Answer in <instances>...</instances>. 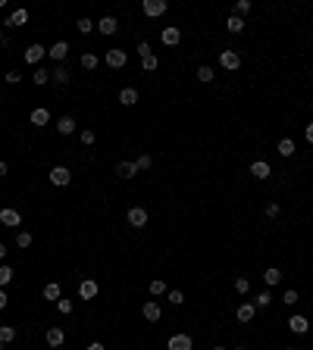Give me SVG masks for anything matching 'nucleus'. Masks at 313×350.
<instances>
[{
    "label": "nucleus",
    "instance_id": "47",
    "mask_svg": "<svg viewBox=\"0 0 313 350\" xmlns=\"http://www.w3.org/2000/svg\"><path fill=\"white\" fill-rule=\"evenodd\" d=\"M266 216H269V219L279 216V203H269V207H266Z\"/></svg>",
    "mask_w": 313,
    "mask_h": 350
},
{
    "label": "nucleus",
    "instance_id": "1",
    "mask_svg": "<svg viewBox=\"0 0 313 350\" xmlns=\"http://www.w3.org/2000/svg\"><path fill=\"white\" fill-rule=\"evenodd\" d=\"M50 185H57V188H63V185H69L72 182V172H69V169H66V166H54V169H50Z\"/></svg>",
    "mask_w": 313,
    "mask_h": 350
},
{
    "label": "nucleus",
    "instance_id": "9",
    "mask_svg": "<svg viewBox=\"0 0 313 350\" xmlns=\"http://www.w3.org/2000/svg\"><path fill=\"white\" fill-rule=\"evenodd\" d=\"M160 38H163L166 47H175L182 41V28H179V25H169V28H163V35H160Z\"/></svg>",
    "mask_w": 313,
    "mask_h": 350
},
{
    "label": "nucleus",
    "instance_id": "42",
    "mask_svg": "<svg viewBox=\"0 0 313 350\" xmlns=\"http://www.w3.org/2000/svg\"><path fill=\"white\" fill-rule=\"evenodd\" d=\"M169 303L182 306V303H185V294H182V291H169Z\"/></svg>",
    "mask_w": 313,
    "mask_h": 350
},
{
    "label": "nucleus",
    "instance_id": "50",
    "mask_svg": "<svg viewBox=\"0 0 313 350\" xmlns=\"http://www.w3.org/2000/svg\"><path fill=\"white\" fill-rule=\"evenodd\" d=\"M88 350H107V347L100 344V341H91V344H88Z\"/></svg>",
    "mask_w": 313,
    "mask_h": 350
},
{
    "label": "nucleus",
    "instance_id": "36",
    "mask_svg": "<svg viewBox=\"0 0 313 350\" xmlns=\"http://www.w3.org/2000/svg\"><path fill=\"white\" fill-rule=\"evenodd\" d=\"M235 291H238V294H248V291H251V281L244 278V275H241V278H235Z\"/></svg>",
    "mask_w": 313,
    "mask_h": 350
},
{
    "label": "nucleus",
    "instance_id": "5",
    "mask_svg": "<svg viewBox=\"0 0 313 350\" xmlns=\"http://www.w3.org/2000/svg\"><path fill=\"white\" fill-rule=\"evenodd\" d=\"M44 54H47V47H41V44H28V47H25V54H22V59H25L28 66H35V63H41V56H44Z\"/></svg>",
    "mask_w": 313,
    "mask_h": 350
},
{
    "label": "nucleus",
    "instance_id": "48",
    "mask_svg": "<svg viewBox=\"0 0 313 350\" xmlns=\"http://www.w3.org/2000/svg\"><path fill=\"white\" fill-rule=\"evenodd\" d=\"M304 138H307V144H313V122L307 125V129H304Z\"/></svg>",
    "mask_w": 313,
    "mask_h": 350
},
{
    "label": "nucleus",
    "instance_id": "13",
    "mask_svg": "<svg viewBox=\"0 0 313 350\" xmlns=\"http://www.w3.org/2000/svg\"><path fill=\"white\" fill-rule=\"evenodd\" d=\"M288 328L294 331V335H307V328H310L307 316H291V319H288Z\"/></svg>",
    "mask_w": 313,
    "mask_h": 350
},
{
    "label": "nucleus",
    "instance_id": "56",
    "mask_svg": "<svg viewBox=\"0 0 313 350\" xmlns=\"http://www.w3.org/2000/svg\"><path fill=\"white\" fill-rule=\"evenodd\" d=\"M213 350H226V347H213Z\"/></svg>",
    "mask_w": 313,
    "mask_h": 350
},
{
    "label": "nucleus",
    "instance_id": "19",
    "mask_svg": "<svg viewBox=\"0 0 313 350\" xmlns=\"http://www.w3.org/2000/svg\"><path fill=\"white\" fill-rule=\"evenodd\" d=\"M60 297H63V288L60 285H57V281H50V285H44V300H60Z\"/></svg>",
    "mask_w": 313,
    "mask_h": 350
},
{
    "label": "nucleus",
    "instance_id": "2",
    "mask_svg": "<svg viewBox=\"0 0 313 350\" xmlns=\"http://www.w3.org/2000/svg\"><path fill=\"white\" fill-rule=\"evenodd\" d=\"M125 219H129L132 228H144L147 225V210L144 207H132L129 213H125Z\"/></svg>",
    "mask_w": 313,
    "mask_h": 350
},
{
    "label": "nucleus",
    "instance_id": "6",
    "mask_svg": "<svg viewBox=\"0 0 313 350\" xmlns=\"http://www.w3.org/2000/svg\"><path fill=\"white\" fill-rule=\"evenodd\" d=\"M219 63H223V69H229V72H235L241 66V56L235 54V50H223V54H219Z\"/></svg>",
    "mask_w": 313,
    "mask_h": 350
},
{
    "label": "nucleus",
    "instance_id": "17",
    "mask_svg": "<svg viewBox=\"0 0 313 350\" xmlns=\"http://www.w3.org/2000/svg\"><path fill=\"white\" fill-rule=\"evenodd\" d=\"M269 172H273V169H269L266 160H257V163H251V175H257V178H269Z\"/></svg>",
    "mask_w": 313,
    "mask_h": 350
},
{
    "label": "nucleus",
    "instance_id": "55",
    "mask_svg": "<svg viewBox=\"0 0 313 350\" xmlns=\"http://www.w3.org/2000/svg\"><path fill=\"white\" fill-rule=\"evenodd\" d=\"M235 350H248V347H235Z\"/></svg>",
    "mask_w": 313,
    "mask_h": 350
},
{
    "label": "nucleus",
    "instance_id": "57",
    "mask_svg": "<svg viewBox=\"0 0 313 350\" xmlns=\"http://www.w3.org/2000/svg\"><path fill=\"white\" fill-rule=\"evenodd\" d=\"M0 100H3V97H0Z\"/></svg>",
    "mask_w": 313,
    "mask_h": 350
},
{
    "label": "nucleus",
    "instance_id": "31",
    "mask_svg": "<svg viewBox=\"0 0 313 350\" xmlns=\"http://www.w3.org/2000/svg\"><path fill=\"white\" fill-rule=\"evenodd\" d=\"M198 81H204V84L213 81V66H200V69H198Z\"/></svg>",
    "mask_w": 313,
    "mask_h": 350
},
{
    "label": "nucleus",
    "instance_id": "54",
    "mask_svg": "<svg viewBox=\"0 0 313 350\" xmlns=\"http://www.w3.org/2000/svg\"><path fill=\"white\" fill-rule=\"evenodd\" d=\"M0 350H6V344H0Z\"/></svg>",
    "mask_w": 313,
    "mask_h": 350
},
{
    "label": "nucleus",
    "instance_id": "34",
    "mask_svg": "<svg viewBox=\"0 0 313 350\" xmlns=\"http://www.w3.org/2000/svg\"><path fill=\"white\" fill-rule=\"evenodd\" d=\"M16 247H22V250L31 247V232H19V235H16Z\"/></svg>",
    "mask_w": 313,
    "mask_h": 350
},
{
    "label": "nucleus",
    "instance_id": "28",
    "mask_svg": "<svg viewBox=\"0 0 313 350\" xmlns=\"http://www.w3.org/2000/svg\"><path fill=\"white\" fill-rule=\"evenodd\" d=\"M97 63H100V59H97V54H82V69H97Z\"/></svg>",
    "mask_w": 313,
    "mask_h": 350
},
{
    "label": "nucleus",
    "instance_id": "22",
    "mask_svg": "<svg viewBox=\"0 0 313 350\" xmlns=\"http://www.w3.org/2000/svg\"><path fill=\"white\" fill-rule=\"evenodd\" d=\"M50 122V113L44 107H38V109H31V125H47Z\"/></svg>",
    "mask_w": 313,
    "mask_h": 350
},
{
    "label": "nucleus",
    "instance_id": "23",
    "mask_svg": "<svg viewBox=\"0 0 313 350\" xmlns=\"http://www.w3.org/2000/svg\"><path fill=\"white\" fill-rule=\"evenodd\" d=\"M57 132H60V135H72L75 132V119L72 116H63L60 122H57Z\"/></svg>",
    "mask_w": 313,
    "mask_h": 350
},
{
    "label": "nucleus",
    "instance_id": "3",
    "mask_svg": "<svg viewBox=\"0 0 313 350\" xmlns=\"http://www.w3.org/2000/svg\"><path fill=\"white\" fill-rule=\"evenodd\" d=\"M94 28L100 31V35H116V31H119V19H116V16H104V19L100 22H94Z\"/></svg>",
    "mask_w": 313,
    "mask_h": 350
},
{
    "label": "nucleus",
    "instance_id": "52",
    "mask_svg": "<svg viewBox=\"0 0 313 350\" xmlns=\"http://www.w3.org/2000/svg\"><path fill=\"white\" fill-rule=\"evenodd\" d=\"M6 175V163H0V178H3Z\"/></svg>",
    "mask_w": 313,
    "mask_h": 350
},
{
    "label": "nucleus",
    "instance_id": "49",
    "mask_svg": "<svg viewBox=\"0 0 313 350\" xmlns=\"http://www.w3.org/2000/svg\"><path fill=\"white\" fill-rule=\"evenodd\" d=\"M0 310H6V288H0Z\"/></svg>",
    "mask_w": 313,
    "mask_h": 350
},
{
    "label": "nucleus",
    "instance_id": "14",
    "mask_svg": "<svg viewBox=\"0 0 313 350\" xmlns=\"http://www.w3.org/2000/svg\"><path fill=\"white\" fill-rule=\"evenodd\" d=\"M166 347L169 350H191V335H172Z\"/></svg>",
    "mask_w": 313,
    "mask_h": 350
},
{
    "label": "nucleus",
    "instance_id": "41",
    "mask_svg": "<svg viewBox=\"0 0 313 350\" xmlns=\"http://www.w3.org/2000/svg\"><path fill=\"white\" fill-rule=\"evenodd\" d=\"M91 28H94V22H91V19H85V16H82V19H79V31H82V35H88Z\"/></svg>",
    "mask_w": 313,
    "mask_h": 350
},
{
    "label": "nucleus",
    "instance_id": "30",
    "mask_svg": "<svg viewBox=\"0 0 313 350\" xmlns=\"http://www.w3.org/2000/svg\"><path fill=\"white\" fill-rule=\"evenodd\" d=\"M263 278H266V285H279V281H282V272H279L276 266H269V269L263 272Z\"/></svg>",
    "mask_w": 313,
    "mask_h": 350
},
{
    "label": "nucleus",
    "instance_id": "38",
    "mask_svg": "<svg viewBox=\"0 0 313 350\" xmlns=\"http://www.w3.org/2000/svg\"><path fill=\"white\" fill-rule=\"evenodd\" d=\"M57 310H60L63 316H69L72 313V300H63V297H60V300H57Z\"/></svg>",
    "mask_w": 313,
    "mask_h": 350
},
{
    "label": "nucleus",
    "instance_id": "45",
    "mask_svg": "<svg viewBox=\"0 0 313 350\" xmlns=\"http://www.w3.org/2000/svg\"><path fill=\"white\" fill-rule=\"evenodd\" d=\"M82 144H94V132L91 129H82Z\"/></svg>",
    "mask_w": 313,
    "mask_h": 350
},
{
    "label": "nucleus",
    "instance_id": "39",
    "mask_svg": "<svg viewBox=\"0 0 313 350\" xmlns=\"http://www.w3.org/2000/svg\"><path fill=\"white\" fill-rule=\"evenodd\" d=\"M251 10V0H238V3H235V16H244Z\"/></svg>",
    "mask_w": 313,
    "mask_h": 350
},
{
    "label": "nucleus",
    "instance_id": "26",
    "mask_svg": "<svg viewBox=\"0 0 313 350\" xmlns=\"http://www.w3.org/2000/svg\"><path fill=\"white\" fill-rule=\"evenodd\" d=\"M13 281V266H6V263H0V288H6Z\"/></svg>",
    "mask_w": 313,
    "mask_h": 350
},
{
    "label": "nucleus",
    "instance_id": "46",
    "mask_svg": "<svg viewBox=\"0 0 313 350\" xmlns=\"http://www.w3.org/2000/svg\"><path fill=\"white\" fill-rule=\"evenodd\" d=\"M6 81H10V84H19V81H22V75L16 72V69H10V72H6Z\"/></svg>",
    "mask_w": 313,
    "mask_h": 350
},
{
    "label": "nucleus",
    "instance_id": "10",
    "mask_svg": "<svg viewBox=\"0 0 313 350\" xmlns=\"http://www.w3.org/2000/svg\"><path fill=\"white\" fill-rule=\"evenodd\" d=\"M166 13V0H144V16L157 19V16Z\"/></svg>",
    "mask_w": 313,
    "mask_h": 350
},
{
    "label": "nucleus",
    "instance_id": "33",
    "mask_svg": "<svg viewBox=\"0 0 313 350\" xmlns=\"http://www.w3.org/2000/svg\"><path fill=\"white\" fill-rule=\"evenodd\" d=\"M150 294H154V297L166 294V281H163V278H154V281H150Z\"/></svg>",
    "mask_w": 313,
    "mask_h": 350
},
{
    "label": "nucleus",
    "instance_id": "4",
    "mask_svg": "<svg viewBox=\"0 0 313 350\" xmlns=\"http://www.w3.org/2000/svg\"><path fill=\"white\" fill-rule=\"evenodd\" d=\"M125 59H129V54H125V50H119V47L107 50V66H110V69H122Z\"/></svg>",
    "mask_w": 313,
    "mask_h": 350
},
{
    "label": "nucleus",
    "instance_id": "11",
    "mask_svg": "<svg viewBox=\"0 0 313 350\" xmlns=\"http://www.w3.org/2000/svg\"><path fill=\"white\" fill-rule=\"evenodd\" d=\"M44 338H47V344H50V347H63V344H66V331H63L60 325L47 328V335H44Z\"/></svg>",
    "mask_w": 313,
    "mask_h": 350
},
{
    "label": "nucleus",
    "instance_id": "35",
    "mask_svg": "<svg viewBox=\"0 0 313 350\" xmlns=\"http://www.w3.org/2000/svg\"><path fill=\"white\" fill-rule=\"evenodd\" d=\"M269 303H273V294H269V291H260V294H257V303H254V306H260V310H263V306H269Z\"/></svg>",
    "mask_w": 313,
    "mask_h": 350
},
{
    "label": "nucleus",
    "instance_id": "16",
    "mask_svg": "<svg viewBox=\"0 0 313 350\" xmlns=\"http://www.w3.org/2000/svg\"><path fill=\"white\" fill-rule=\"evenodd\" d=\"M119 104L122 107H135V104H138V91H135V88H122L119 91Z\"/></svg>",
    "mask_w": 313,
    "mask_h": 350
},
{
    "label": "nucleus",
    "instance_id": "37",
    "mask_svg": "<svg viewBox=\"0 0 313 350\" xmlns=\"http://www.w3.org/2000/svg\"><path fill=\"white\" fill-rule=\"evenodd\" d=\"M31 79H35V84H47V81H50V72H47V69H35Z\"/></svg>",
    "mask_w": 313,
    "mask_h": 350
},
{
    "label": "nucleus",
    "instance_id": "44",
    "mask_svg": "<svg viewBox=\"0 0 313 350\" xmlns=\"http://www.w3.org/2000/svg\"><path fill=\"white\" fill-rule=\"evenodd\" d=\"M138 54H141V59H144V56H150V54H154V50H150V44H147V41H141V44H138Z\"/></svg>",
    "mask_w": 313,
    "mask_h": 350
},
{
    "label": "nucleus",
    "instance_id": "15",
    "mask_svg": "<svg viewBox=\"0 0 313 350\" xmlns=\"http://www.w3.org/2000/svg\"><path fill=\"white\" fill-rule=\"evenodd\" d=\"M160 316H163L160 303H157V300H147V303H144V319H147V322H160Z\"/></svg>",
    "mask_w": 313,
    "mask_h": 350
},
{
    "label": "nucleus",
    "instance_id": "32",
    "mask_svg": "<svg viewBox=\"0 0 313 350\" xmlns=\"http://www.w3.org/2000/svg\"><path fill=\"white\" fill-rule=\"evenodd\" d=\"M135 166H138V172H141V169H150V166H154V157H150V153H141V157L135 160Z\"/></svg>",
    "mask_w": 313,
    "mask_h": 350
},
{
    "label": "nucleus",
    "instance_id": "12",
    "mask_svg": "<svg viewBox=\"0 0 313 350\" xmlns=\"http://www.w3.org/2000/svg\"><path fill=\"white\" fill-rule=\"evenodd\" d=\"M79 297H82V300H94V297H97V281L85 278L82 285H79Z\"/></svg>",
    "mask_w": 313,
    "mask_h": 350
},
{
    "label": "nucleus",
    "instance_id": "43",
    "mask_svg": "<svg viewBox=\"0 0 313 350\" xmlns=\"http://www.w3.org/2000/svg\"><path fill=\"white\" fill-rule=\"evenodd\" d=\"M282 303L294 306V303H298V291H285V294H282Z\"/></svg>",
    "mask_w": 313,
    "mask_h": 350
},
{
    "label": "nucleus",
    "instance_id": "8",
    "mask_svg": "<svg viewBox=\"0 0 313 350\" xmlns=\"http://www.w3.org/2000/svg\"><path fill=\"white\" fill-rule=\"evenodd\" d=\"M0 222H3L6 228H16L22 222V216H19V210H13V207H3L0 210Z\"/></svg>",
    "mask_w": 313,
    "mask_h": 350
},
{
    "label": "nucleus",
    "instance_id": "27",
    "mask_svg": "<svg viewBox=\"0 0 313 350\" xmlns=\"http://www.w3.org/2000/svg\"><path fill=\"white\" fill-rule=\"evenodd\" d=\"M25 22H28V13H25V10H16L3 25H25Z\"/></svg>",
    "mask_w": 313,
    "mask_h": 350
},
{
    "label": "nucleus",
    "instance_id": "53",
    "mask_svg": "<svg viewBox=\"0 0 313 350\" xmlns=\"http://www.w3.org/2000/svg\"><path fill=\"white\" fill-rule=\"evenodd\" d=\"M285 350H298V347H285Z\"/></svg>",
    "mask_w": 313,
    "mask_h": 350
},
{
    "label": "nucleus",
    "instance_id": "7",
    "mask_svg": "<svg viewBox=\"0 0 313 350\" xmlns=\"http://www.w3.org/2000/svg\"><path fill=\"white\" fill-rule=\"evenodd\" d=\"M66 54H69V44H66V41H57V44H54V47H47V56H50V59H54V63H57V66H60V63H63V59H66Z\"/></svg>",
    "mask_w": 313,
    "mask_h": 350
},
{
    "label": "nucleus",
    "instance_id": "24",
    "mask_svg": "<svg viewBox=\"0 0 313 350\" xmlns=\"http://www.w3.org/2000/svg\"><path fill=\"white\" fill-rule=\"evenodd\" d=\"M226 28H229L232 35H238V31H244V19L241 16H229V19H226Z\"/></svg>",
    "mask_w": 313,
    "mask_h": 350
},
{
    "label": "nucleus",
    "instance_id": "18",
    "mask_svg": "<svg viewBox=\"0 0 313 350\" xmlns=\"http://www.w3.org/2000/svg\"><path fill=\"white\" fill-rule=\"evenodd\" d=\"M116 175H119V178H135V175H138V166L125 160V163H119V166H116Z\"/></svg>",
    "mask_w": 313,
    "mask_h": 350
},
{
    "label": "nucleus",
    "instance_id": "51",
    "mask_svg": "<svg viewBox=\"0 0 313 350\" xmlns=\"http://www.w3.org/2000/svg\"><path fill=\"white\" fill-rule=\"evenodd\" d=\"M6 260V244H0V263Z\"/></svg>",
    "mask_w": 313,
    "mask_h": 350
},
{
    "label": "nucleus",
    "instance_id": "40",
    "mask_svg": "<svg viewBox=\"0 0 313 350\" xmlns=\"http://www.w3.org/2000/svg\"><path fill=\"white\" fill-rule=\"evenodd\" d=\"M141 66H144L147 72H154V69H157V56H154V54H150V56H144V59H141Z\"/></svg>",
    "mask_w": 313,
    "mask_h": 350
},
{
    "label": "nucleus",
    "instance_id": "29",
    "mask_svg": "<svg viewBox=\"0 0 313 350\" xmlns=\"http://www.w3.org/2000/svg\"><path fill=\"white\" fill-rule=\"evenodd\" d=\"M291 153H294V141L282 138V141H279V157H291Z\"/></svg>",
    "mask_w": 313,
    "mask_h": 350
},
{
    "label": "nucleus",
    "instance_id": "21",
    "mask_svg": "<svg viewBox=\"0 0 313 350\" xmlns=\"http://www.w3.org/2000/svg\"><path fill=\"white\" fill-rule=\"evenodd\" d=\"M50 81H57V84H66V81H69V69H66V66L60 63L54 72H50Z\"/></svg>",
    "mask_w": 313,
    "mask_h": 350
},
{
    "label": "nucleus",
    "instance_id": "20",
    "mask_svg": "<svg viewBox=\"0 0 313 350\" xmlns=\"http://www.w3.org/2000/svg\"><path fill=\"white\" fill-rule=\"evenodd\" d=\"M254 313H257V306H254V303H241L235 316H238V322H251V319H254Z\"/></svg>",
    "mask_w": 313,
    "mask_h": 350
},
{
    "label": "nucleus",
    "instance_id": "25",
    "mask_svg": "<svg viewBox=\"0 0 313 350\" xmlns=\"http://www.w3.org/2000/svg\"><path fill=\"white\" fill-rule=\"evenodd\" d=\"M16 341V328L13 325H0V344H13Z\"/></svg>",
    "mask_w": 313,
    "mask_h": 350
}]
</instances>
